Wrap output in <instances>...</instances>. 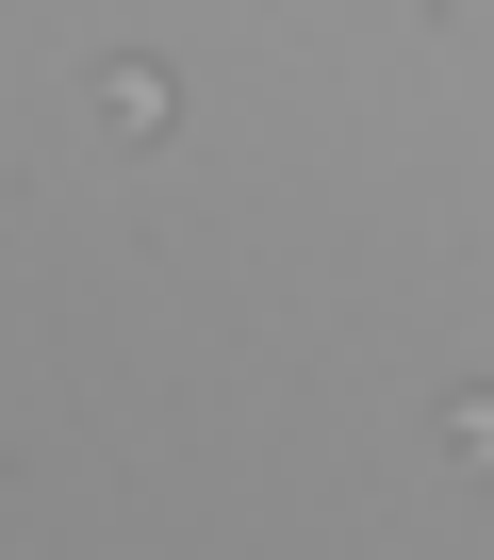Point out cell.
Wrapping results in <instances>:
<instances>
[{
  "label": "cell",
  "mask_w": 494,
  "mask_h": 560,
  "mask_svg": "<svg viewBox=\"0 0 494 560\" xmlns=\"http://www.w3.org/2000/svg\"><path fill=\"white\" fill-rule=\"evenodd\" d=\"M99 116L149 149V132H165V67H149V50H116V67H99Z\"/></svg>",
  "instance_id": "cell-1"
},
{
  "label": "cell",
  "mask_w": 494,
  "mask_h": 560,
  "mask_svg": "<svg viewBox=\"0 0 494 560\" xmlns=\"http://www.w3.org/2000/svg\"><path fill=\"white\" fill-rule=\"evenodd\" d=\"M428 445H445L461 478H494V396H445V412H428Z\"/></svg>",
  "instance_id": "cell-2"
}]
</instances>
